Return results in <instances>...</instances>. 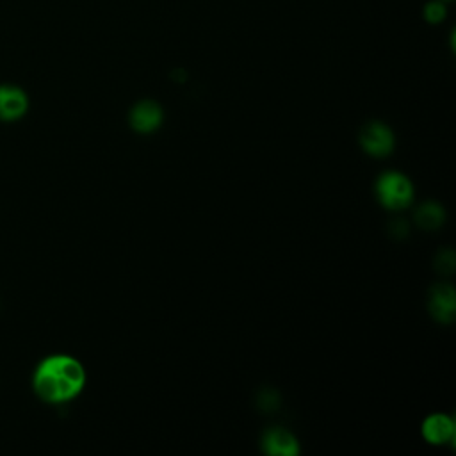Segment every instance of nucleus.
I'll list each match as a JSON object with an SVG mask.
<instances>
[{
  "instance_id": "obj_4",
  "label": "nucleus",
  "mask_w": 456,
  "mask_h": 456,
  "mask_svg": "<svg viewBox=\"0 0 456 456\" xmlns=\"http://www.w3.org/2000/svg\"><path fill=\"white\" fill-rule=\"evenodd\" d=\"M28 109L27 93L12 84H0V119H20Z\"/></svg>"
},
{
  "instance_id": "obj_10",
  "label": "nucleus",
  "mask_w": 456,
  "mask_h": 456,
  "mask_svg": "<svg viewBox=\"0 0 456 456\" xmlns=\"http://www.w3.org/2000/svg\"><path fill=\"white\" fill-rule=\"evenodd\" d=\"M445 14H447V9H445V5H444L442 0H433V2H428V4L424 5V18H426V21H429V23H440V21H444Z\"/></svg>"
},
{
  "instance_id": "obj_9",
  "label": "nucleus",
  "mask_w": 456,
  "mask_h": 456,
  "mask_svg": "<svg viewBox=\"0 0 456 456\" xmlns=\"http://www.w3.org/2000/svg\"><path fill=\"white\" fill-rule=\"evenodd\" d=\"M415 221L424 230H436L444 223V208L433 201L422 203L415 210Z\"/></svg>"
},
{
  "instance_id": "obj_3",
  "label": "nucleus",
  "mask_w": 456,
  "mask_h": 456,
  "mask_svg": "<svg viewBox=\"0 0 456 456\" xmlns=\"http://www.w3.org/2000/svg\"><path fill=\"white\" fill-rule=\"evenodd\" d=\"M360 144L363 146V150L367 153L383 157V155L390 153V150L394 146V137L387 125L372 121V123H367L360 130Z\"/></svg>"
},
{
  "instance_id": "obj_7",
  "label": "nucleus",
  "mask_w": 456,
  "mask_h": 456,
  "mask_svg": "<svg viewBox=\"0 0 456 456\" xmlns=\"http://www.w3.org/2000/svg\"><path fill=\"white\" fill-rule=\"evenodd\" d=\"M429 310L433 317L442 322H449L454 319V290L451 285H436L429 292Z\"/></svg>"
},
{
  "instance_id": "obj_1",
  "label": "nucleus",
  "mask_w": 456,
  "mask_h": 456,
  "mask_svg": "<svg viewBox=\"0 0 456 456\" xmlns=\"http://www.w3.org/2000/svg\"><path fill=\"white\" fill-rule=\"evenodd\" d=\"M86 383V372L78 360L68 354L46 356L34 370L32 385L46 403H66L73 399Z\"/></svg>"
},
{
  "instance_id": "obj_11",
  "label": "nucleus",
  "mask_w": 456,
  "mask_h": 456,
  "mask_svg": "<svg viewBox=\"0 0 456 456\" xmlns=\"http://www.w3.org/2000/svg\"><path fill=\"white\" fill-rule=\"evenodd\" d=\"M438 271L440 273H452V269H454V256H452V251H444V253H440V256H438Z\"/></svg>"
},
{
  "instance_id": "obj_6",
  "label": "nucleus",
  "mask_w": 456,
  "mask_h": 456,
  "mask_svg": "<svg viewBox=\"0 0 456 456\" xmlns=\"http://www.w3.org/2000/svg\"><path fill=\"white\" fill-rule=\"evenodd\" d=\"M162 121V109L151 100L139 102L130 112V123L137 132H153Z\"/></svg>"
},
{
  "instance_id": "obj_8",
  "label": "nucleus",
  "mask_w": 456,
  "mask_h": 456,
  "mask_svg": "<svg viewBox=\"0 0 456 456\" xmlns=\"http://www.w3.org/2000/svg\"><path fill=\"white\" fill-rule=\"evenodd\" d=\"M422 435L431 444H445L454 436V422L447 415L435 413L424 420Z\"/></svg>"
},
{
  "instance_id": "obj_5",
  "label": "nucleus",
  "mask_w": 456,
  "mask_h": 456,
  "mask_svg": "<svg viewBox=\"0 0 456 456\" xmlns=\"http://www.w3.org/2000/svg\"><path fill=\"white\" fill-rule=\"evenodd\" d=\"M262 447L271 456H296L299 452L297 440L285 429H269L262 438Z\"/></svg>"
},
{
  "instance_id": "obj_2",
  "label": "nucleus",
  "mask_w": 456,
  "mask_h": 456,
  "mask_svg": "<svg viewBox=\"0 0 456 456\" xmlns=\"http://www.w3.org/2000/svg\"><path fill=\"white\" fill-rule=\"evenodd\" d=\"M376 192L379 201L387 208H394V210L408 207L413 198V187L410 180L404 175L394 173V171H388L379 176L376 183Z\"/></svg>"
}]
</instances>
